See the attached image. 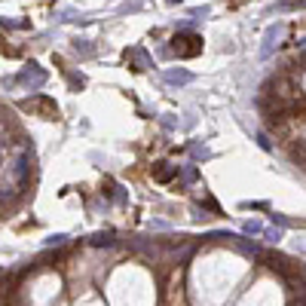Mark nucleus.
<instances>
[{
    "instance_id": "ddd939ff",
    "label": "nucleus",
    "mask_w": 306,
    "mask_h": 306,
    "mask_svg": "<svg viewBox=\"0 0 306 306\" xmlns=\"http://www.w3.org/2000/svg\"><path fill=\"white\" fill-rule=\"evenodd\" d=\"M64 239H67L64 233H55V236H49V239H46V245H64Z\"/></svg>"
},
{
    "instance_id": "9b49d317",
    "label": "nucleus",
    "mask_w": 306,
    "mask_h": 306,
    "mask_svg": "<svg viewBox=\"0 0 306 306\" xmlns=\"http://www.w3.org/2000/svg\"><path fill=\"white\" fill-rule=\"evenodd\" d=\"M242 230H245V236H263V223H257V220H248Z\"/></svg>"
},
{
    "instance_id": "dca6fc26",
    "label": "nucleus",
    "mask_w": 306,
    "mask_h": 306,
    "mask_svg": "<svg viewBox=\"0 0 306 306\" xmlns=\"http://www.w3.org/2000/svg\"><path fill=\"white\" fill-rule=\"evenodd\" d=\"M141 10V4H126V7H120V13H138Z\"/></svg>"
},
{
    "instance_id": "f8f14e48",
    "label": "nucleus",
    "mask_w": 306,
    "mask_h": 306,
    "mask_svg": "<svg viewBox=\"0 0 306 306\" xmlns=\"http://www.w3.org/2000/svg\"><path fill=\"white\" fill-rule=\"evenodd\" d=\"M4 28H31V22H13V19H4Z\"/></svg>"
},
{
    "instance_id": "7ed1b4c3",
    "label": "nucleus",
    "mask_w": 306,
    "mask_h": 306,
    "mask_svg": "<svg viewBox=\"0 0 306 306\" xmlns=\"http://www.w3.org/2000/svg\"><path fill=\"white\" fill-rule=\"evenodd\" d=\"M25 110H37L43 120H58V107H55V101H52V98H46V95L25 101Z\"/></svg>"
},
{
    "instance_id": "f3484780",
    "label": "nucleus",
    "mask_w": 306,
    "mask_h": 306,
    "mask_svg": "<svg viewBox=\"0 0 306 306\" xmlns=\"http://www.w3.org/2000/svg\"><path fill=\"white\" fill-rule=\"evenodd\" d=\"M166 4H181V0H166Z\"/></svg>"
},
{
    "instance_id": "0eeeda50",
    "label": "nucleus",
    "mask_w": 306,
    "mask_h": 306,
    "mask_svg": "<svg viewBox=\"0 0 306 306\" xmlns=\"http://www.w3.org/2000/svg\"><path fill=\"white\" fill-rule=\"evenodd\" d=\"M279 31H282V25H276V28H270V31L263 34V49H260L263 58H270V55H273V40H276V34H279Z\"/></svg>"
},
{
    "instance_id": "4468645a",
    "label": "nucleus",
    "mask_w": 306,
    "mask_h": 306,
    "mask_svg": "<svg viewBox=\"0 0 306 306\" xmlns=\"http://www.w3.org/2000/svg\"><path fill=\"white\" fill-rule=\"evenodd\" d=\"M257 141H260V147H263V150H273V141H270V138H266L263 132L257 135Z\"/></svg>"
},
{
    "instance_id": "f257e3e1",
    "label": "nucleus",
    "mask_w": 306,
    "mask_h": 306,
    "mask_svg": "<svg viewBox=\"0 0 306 306\" xmlns=\"http://www.w3.org/2000/svg\"><path fill=\"white\" fill-rule=\"evenodd\" d=\"M172 52L178 58H196L202 52V37L193 34V31H178L172 37Z\"/></svg>"
},
{
    "instance_id": "1a4fd4ad",
    "label": "nucleus",
    "mask_w": 306,
    "mask_h": 306,
    "mask_svg": "<svg viewBox=\"0 0 306 306\" xmlns=\"http://www.w3.org/2000/svg\"><path fill=\"white\" fill-rule=\"evenodd\" d=\"M73 52L80 55V58H92L95 55V46L89 40H73Z\"/></svg>"
},
{
    "instance_id": "2eb2a0df",
    "label": "nucleus",
    "mask_w": 306,
    "mask_h": 306,
    "mask_svg": "<svg viewBox=\"0 0 306 306\" xmlns=\"http://www.w3.org/2000/svg\"><path fill=\"white\" fill-rule=\"evenodd\" d=\"M263 236H266V239H276V242L282 239V233H279V230H263Z\"/></svg>"
},
{
    "instance_id": "39448f33",
    "label": "nucleus",
    "mask_w": 306,
    "mask_h": 306,
    "mask_svg": "<svg viewBox=\"0 0 306 306\" xmlns=\"http://www.w3.org/2000/svg\"><path fill=\"white\" fill-rule=\"evenodd\" d=\"M163 80H166L169 86H187V83H193V73L184 70V67H172V70L163 73Z\"/></svg>"
},
{
    "instance_id": "f03ea898",
    "label": "nucleus",
    "mask_w": 306,
    "mask_h": 306,
    "mask_svg": "<svg viewBox=\"0 0 306 306\" xmlns=\"http://www.w3.org/2000/svg\"><path fill=\"white\" fill-rule=\"evenodd\" d=\"M16 83L34 92V89H40V86L46 83V70H43L40 64H34V61H31L28 67H22V70H19V76H16Z\"/></svg>"
},
{
    "instance_id": "423d86ee",
    "label": "nucleus",
    "mask_w": 306,
    "mask_h": 306,
    "mask_svg": "<svg viewBox=\"0 0 306 306\" xmlns=\"http://www.w3.org/2000/svg\"><path fill=\"white\" fill-rule=\"evenodd\" d=\"M123 58L132 61V70H147V67H150V55H147L144 49H126Z\"/></svg>"
},
{
    "instance_id": "20e7f679",
    "label": "nucleus",
    "mask_w": 306,
    "mask_h": 306,
    "mask_svg": "<svg viewBox=\"0 0 306 306\" xmlns=\"http://www.w3.org/2000/svg\"><path fill=\"white\" fill-rule=\"evenodd\" d=\"M150 175H153V181H160V184H169V181H175L178 175H181V166H169V163H157L150 169Z\"/></svg>"
},
{
    "instance_id": "9d476101",
    "label": "nucleus",
    "mask_w": 306,
    "mask_h": 306,
    "mask_svg": "<svg viewBox=\"0 0 306 306\" xmlns=\"http://www.w3.org/2000/svg\"><path fill=\"white\" fill-rule=\"evenodd\" d=\"M89 245H95V248H107V245H113V233H95V236H89Z\"/></svg>"
},
{
    "instance_id": "6e6552de",
    "label": "nucleus",
    "mask_w": 306,
    "mask_h": 306,
    "mask_svg": "<svg viewBox=\"0 0 306 306\" xmlns=\"http://www.w3.org/2000/svg\"><path fill=\"white\" fill-rule=\"evenodd\" d=\"M291 160H294L297 166H303V169H306V141L291 144Z\"/></svg>"
}]
</instances>
